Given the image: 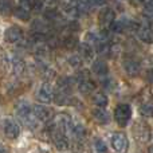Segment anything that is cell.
Segmentation results:
<instances>
[{
  "mask_svg": "<svg viewBox=\"0 0 153 153\" xmlns=\"http://www.w3.org/2000/svg\"><path fill=\"white\" fill-rule=\"evenodd\" d=\"M78 39H76L75 36H66L63 39V46L67 48V50H73V48H75L76 46H78Z\"/></svg>",
  "mask_w": 153,
  "mask_h": 153,
  "instance_id": "4316f807",
  "label": "cell"
},
{
  "mask_svg": "<svg viewBox=\"0 0 153 153\" xmlns=\"http://www.w3.org/2000/svg\"><path fill=\"white\" fill-rule=\"evenodd\" d=\"M141 3L144 4L145 11L149 15H153V0H141Z\"/></svg>",
  "mask_w": 153,
  "mask_h": 153,
  "instance_id": "4dcf8cb0",
  "label": "cell"
},
{
  "mask_svg": "<svg viewBox=\"0 0 153 153\" xmlns=\"http://www.w3.org/2000/svg\"><path fill=\"white\" fill-rule=\"evenodd\" d=\"M13 13H15L16 18H19L20 20H23V22H27L30 19V12H26V11H20V10H16L15 8Z\"/></svg>",
  "mask_w": 153,
  "mask_h": 153,
  "instance_id": "f546056e",
  "label": "cell"
},
{
  "mask_svg": "<svg viewBox=\"0 0 153 153\" xmlns=\"http://www.w3.org/2000/svg\"><path fill=\"white\" fill-rule=\"evenodd\" d=\"M75 5H76V10H78L79 15L82 13H87L90 10V0H76L75 1Z\"/></svg>",
  "mask_w": 153,
  "mask_h": 153,
  "instance_id": "7402d4cb",
  "label": "cell"
},
{
  "mask_svg": "<svg viewBox=\"0 0 153 153\" xmlns=\"http://www.w3.org/2000/svg\"><path fill=\"white\" fill-rule=\"evenodd\" d=\"M67 62H69V65L73 67V69L75 70H79L82 69V66H83V61H82V56L81 55H71L69 59H67Z\"/></svg>",
  "mask_w": 153,
  "mask_h": 153,
  "instance_id": "44dd1931",
  "label": "cell"
},
{
  "mask_svg": "<svg viewBox=\"0 0 153 153\" xmlns=\"http://www.w3.org/2000/svg\"><path fill=\"white\" fill-rule=\"evenodd\" d=\"M91 114L95 121L101 125H108L110 122V114L108 110H105V108H98L97 106V109L91 110Z\"/></svg>",
  "mask_w": 153,
  "mask_h": 153,
  "instance_id": "30bf717a",
  "label": "cell"
},
{
  "mask_svg": "<svg viewBox=\"0 0 153 153\" xmlns=\"http://www.w3.org/2000/svg\"><path fill=\"white\" fill-rule=\"evenodd\" d=\"M16 114L18 117L31 129H35L38 126V118L35 117L32 108L26 102V101H20L16 105Z\"/></svg>",
  "mask_w": 153,
  "mask_h": 153,
  "instance_id": "6da1fadb",
  "label": "cell"
},
{
  "mask_svg": "<svg viewBox=\"0 0 153 153\" xmlns=\"http://www.w3.org/2000/svg\"><path fill=\"white\" fill-rule=\"evenodd\" d=\"M106 3H108V0H90V4H93V5H105Z\"/></svg>",
  "mask_w": 153,
  "mask_h": 153,
  "instance_id": "836d02e7",
  "label": "cell"
},
{
  "mask_svg": "<svg viewBox=\"0 0 153 153\" xmlns=\"http://www.w3.org/2000/svg\"><path fill=\"white\" fill-rule=\"evenodd\" d=\"M74 83H75V79L74 78H70V76H63V78H59V81H58V89H59V91L69 94V93L71 91Z\"/></svg>",
  "mask_w": 153,
  "mask_h": 153,
  "instance_id": "e0dca14e",
  "label": "cell"
},
{
  "mask_svg": "<svg viewBox=\"0 0 153 153\" xmlns=\"http://www.w3.org/2000/svg\"><path fill=\"white\" fill-rule=\"evenodd\" d=\"M71 133L76 138H83L85 136H86V128H85L82 124H73Z\"/></svg>",
  "mask_w": 153,
  "mask_h": 153,
  "instance_id": "cb8c5ba5",
  "label": "cell"
},
{
  "mask_svg": "<svg viewBox=\"0 0 153 153\" xmlns=\"http://www.w3.org/2000/svg\"><path fill=\"white\" fill-rule=\"evenodd\" d=\"M16 10L31 12L32 10V1L31 0H16Z\"/></svg>",
  "mask_w": 153,
  "mask_h": 153,
  "instance_id": "d4e9b609",
  "label": "cell"
},
{
  "mask_svg": "<svg viewBox=\"0 0 153 153\" xmlns=\"http://www.w3.org/2000/svg\"><path fill=\"white\" fill-rule=\"evenodd\" d=\"M59 1H61L62 4L67 5V4H71V3H73V0H59Z\"/></svg>",
  "mask_w": 153,
  "mask_h": 153,
  "instance_id": "e575fe53",
  "label": "cell"
},
{
  "mask_svg": "<svg viewBox=\"0 0 153 153\" xmlns=\"http://www.w3.org/2000/svg\"><path fill=\"white\" fill-rule=\"evenodd\" d=\"M137 36L140 38V40L145 43H152L153 42V32L151 26H146V24H141V27L137 28Z\"/></svg>",
  "mask_w": 153,
  "mask_h": 153,
  "instance_id": "5bb4252c",
  "label": "cell"
},
{
  "mask_svg": "<svg viewBox=\"0 0 153 153\" xmlns=\"http://www.w3.org/2000/svg\"><path fill=\"white\" fill-rule=\"evenodd\" d=\"M94 149H95V152H108L109 151V148H108V145L105 144V141L103 140H101V138H97L95 140V143H94Z\"/></svg>",
  "mask_w": 153,
  "mask_h": 153,
  "instance_id": "f1b7e54d",
  "label": "cell"
},
{
  "mask_svg": "<svg viewBox=\"0 0 153 153\" xmlns=\"http://www.w3.org/2000/svg\"><path fill=\"white\" fill-rule=\"evenodd\" d=\"M23 38H24V32L20 27L11 26L4 32V39L10 43H19Z\"/></svg>",
  "mask_w": 153,
  "mask_h": 153,
  "instance_id": "52a82bcc",
  "label": "cell"
},
{
  "mask_svg": "<svg viewBox=\"0 0 153 153\" xmlns=\"http://www.w3.org/2000/svg\"><path fill=\"white\" fill-rule=\"evenodd\" d=\"M5 151H7V148H5V146L0 143V152H5Z\"/></svg>",
  "mask_w": 153,
  "mask_h": 153,
  "instance_id": "d590c367",
  "label": "cell"
},
{
  "mask_svg": "<svg viewBox=\"0 0 153 153\" xmlns=\"http://www.w3.org/2000/svg\"><path fill=\"white\" fill-rule=\"evenodd\" d=\"M51 133V137H53V141L55 144V146L58 149H66L69 146V140H67V134L59 132V130H53Z\"/></svg>",
  "mask_w": 153,
  "mask_h": 153,
  "instance_id": "8fae6325",
  "label": "cell"
},
{
  "mask_svg": "<svg viewBox=\"0 0 153 153\" xmlns=\"http://www.w3.org/2000/svg\"><path fill=\"white\" fill-rule=\"evenodd\" d=\"M140 113L145 117H152L153 116V101H145L143 105L140 106Z\"/></svg>",
  "mask_w": 153,
  "mask_h": 153,
  "instance_id": "ffe728a7",
  "label": "cell"
},
{
  "mask_svg": "<svg viewBox=\"0 0 153 153\" xmlns=\"http://www.w3.org/2000/svg\"><path fill=\"white\" fill-rule=\"evenodd\" d=\"M149 152H153V145H152V146H149Z\"/></svg>",
  "mask_w": 153,
  "mask_h": 153,
  "instance_id": "8d00e7d4",
  "label": "cell"
},
{
  "mask_svg": "<svg viewBox=\"0 0 153 153\" xmlns=\"http://www.w3.org/2000/svg\"><path fill=\"white\" fill-rule=\"evenodd\" d=\"M54 89L48 82H45V83L40 85L39 91H38V100L42 103H50L54 101Z\"/></svg>",
  "mask_w": 153,
  "mask_h": 153,
  "instance_id": "5b68a950",
  "label": "cell"
},
{
  "mask_svg": "<svg viewBox=\"0 0 153 153\" xmlns=\"http://www.w3.org/2000/svg\"><path fill=\"white\" fill-rule=\"evenodd\" d=\"M111 146L116 152H126L129 146V141L125 133L117 132L111 136Z\"/></svg>",
  "mask_w": 153,
  "mask_h": 153,
  "instance_id": "3957f363",
  "label": "cell"
},
{
  "mask_svg": "<svg viewBox=\"0 0 153 153\" xmlns=\"http://www.w3.org/2000/svg\"><path fill=\"white\" fill-rule=\"evenodd\" d=\"M32 110H34V114L38 118V121H40V122H48L54 117L53 109L47 108L45 105H35Z\"/></svg>",
  "mask_w": 153,
  "mask_h": 153,
  "instance_id": "ba28073f",
  "label": "cell"
},
{
  "mask_svg": "<svg viewBox=\"0 0 153 153\" xmlns=\"http://www.w3.org/2000/svg\"><path fill=\"white\" fill-rule=\"evenodd\" d=\"M54 101H55V103L56 105H67V101H69V95L66 94V93H62V91H59L58 94H54Z\"/></svg>",
  "mask_w": 153,
  "mask_h": 153,
  "instance_id": "83f0119b",
  "label": "cell"
},
{
  "mask_svg": "<svg viewBox=\"0 0 153 153\" xmlns=\"http://www.w3.org/2000/svg\"><path fill=\"white\" fill-rule=\"evenodd\" d=\"M11 65H12V69H13V73H15L16 75H20L24 73V69H26V65H24V62L22 61L20 58H13L12 61H11Z\"/></svg>",
  "mask_w": 153,
  "mask_h": 153,
  "instance_id": "d6986e66",
  "label": "cell"
},
{
  "mask_svg": "<svg viewBox=\"0 0 153 153\" xmlns=\"http://www.w3.org/2000/svg\"><path fill=\"white\" fill-rule=\"evenodd\" d=\"M0 12L3 15H11L13 12V7L11 0H0Z\"/></svg>",
  "mask_w": 153,
  "mask_h": 153,
  "instance_id": "603a6c76",
  "label": "cell"
},
{
  "mask_svg": "<svg viewBox=\"0 0 153 153\" xmlns=\"http://www.w3.org/2000/svg\"><path fill=\"white\" fill-rule=\"evenodd\" d=\"M3 130L7 138L10 140H16L20 136V126L12 120H5L4 125H3Z\"/></svg>",
  "mask_w": 153,
  "mask_h": 153,
  "instance_id": "8992f818",
  "label": "cell"
},
{
  "mask_svg": "<svg viewBox=\"0 0 153 153\" xmlns=\"http://www.w3.org/2000/svg\"><path fill=\"white\" fill-rule=\"evenodd\" d=\"M114 19H116V12H114V10H111V8H109V7L102 8L100 15H98V22H100V24L103 28L109 27V24H110Z\"/></svg>",
  "mask_w": 153,
  "mask_h": 153,
  "instance_id": "9c48e42d",
  "label": "cell"
},
{
  "mask_svg": "<svg viewBox=\"0 0 153 153\" xmlns=\"http://www.w3.org/2000/svg\"><path fill=\"white\" fill-rule=\"evenodd\" d=\"M69 30L70 31H78L79 30V24L76 22H70L69 23Z\"/></svg>",
  "mask_w": 153,
  "mask_h": 153,
  "instance_id": "d6a6232c",
  "label": "cell"
},
{
  "mask_svg": "<svg viewBox=\"0 0 153 153\" xmlns=\"http://www.w3.org/2000/svg\"><path fill=\"white\" fill-rule=\"evenodd\" d=\"M133 134L140 143H148L151 140V128L149 125L144 124V122H137L136 126L133 128Z\"/></svg>",
  "mask_w": 153,
  "mask_h": 153,
  "instance_id": "277c9868",
  "label": "cell"
},
{
  "mask_svg": "<svg viewBox=\"0 0 153 153\" xmlns=\"http://www.w3.org/2000/svg\"><path fill=\"white\" fill-rule=\"evenodd\" d=\"M78 51H79V55L82 56L83 59H86V61H91L93 58H94V47H93L90 43L87 42H83V43H78Z\"/></svg>",
  "mask_w": 153,
  "mask_h": 153,
  "instance_id": "4fadbf2b",
  "label": "cell"
},
{
  "mask_svg": "<svg viewBox=\"0 0 153 153\" xmlns=\"http://www.w3.org/2000/svg\"><path fill=\"white\" fill-rule=\"evenodd\" d=\"M145 79H146V82H149L151 85H153V69H148V70H146Z\"/></svg>",
  "mask_w": 153,
  "mask_h": 153,
  "instance_id": "1f68e13d",
  "label": "cell"
},
{
  "mask_svg": "<svg viewBox=\"0 0 153 153\" xmlns=\"http://www.w3.org/2000/svg\"><path fill=\"white\" fill-rule=\"evenodd\" d=\"M125 24L122 23V22H117L116 19H114L113 22H111L110 24H109V30H110L111 32H116V34H120V32H122L125 30Z\"/></svg>",
  "mask_w": 153,
  "mask_h": 153,
  "instance_id": "484cf974",
  "label": "cell"
},
{
  "mask_svg": "<svg viewBox=\"0 0 153 153\" xmlns=\"http://www.w3.org/2000/svg\"><path fill=\"white\" fill-rule=\"evenodd\" d=\"M91 101L95 106H98V108H106L109 103L108 97H106V94L102 91H95L91 97Z\"/></svg>",
  "mask_w": 153,
  "mask_h": 153,
  "instance_id": "ac0fdd59",
  "label": "cell"
},
{
  "mask_svg": "<svg viewBox=\"0 0 153 153\" xmlns=\"http://www.w3.org/2000/svg\"><path fill=\"white\" fill-rule=\"evenodd\" d=\"M122 66H124V70L129 76H137L141 71V65L134 59H126Z\"/></svg>",
  "mask_w": 153,
  "mask_h": 153,
  "instance_id": "7c38bea8",
  "label": "cell"
},
{
  "mask_svg": "<svg viewBox=\"0 0 153 153\" xmlns=\"http://www.w3.org/2000/svg\"><path fill=\"white\" fill-rule=\"evenodd\" d=\"M132 118V108L128 103H120L114 109V121L121 128L126 126Z\"/></svg>",
  "mask_w": 153,
  "mask_h": 153,
  "instance_id": "7a4b0ae2",
  "label": "cell"
},
{
  "mask_svg": "<svg viewBox=\"0 0 153 153\" xmlns=\"http://www.w3.org/2000/svg\"><path fill=\"white\" fill-rule=\"evenodd\" d=\"M91 70H93V73L97 74L98 76H105V75H108V73H109V66L105 59H97V61L93 63Z\"/></svg>",
  "mask_w": 153,
  "mask_h": 153,
  "instance_id": "9a60e30c",
  "label": "cell"
},
{
  "mask_svg": "<svg viewBox=\"0 0 153 153\" xmlns=\"http://www.w3.org/2000/svg\"><path fill=\"white\" fill-rule=\"evenodd\" d=\"M95 87H97V85H95V82L91 81V78L78 81V90L82 94H90V93H93L95 90Z\"/></svg>",
  "mask_w": 153,
  "mask_h": 153,
  "instance_id": "2e32d148",
  "label": "cell"
}]
</instances>
